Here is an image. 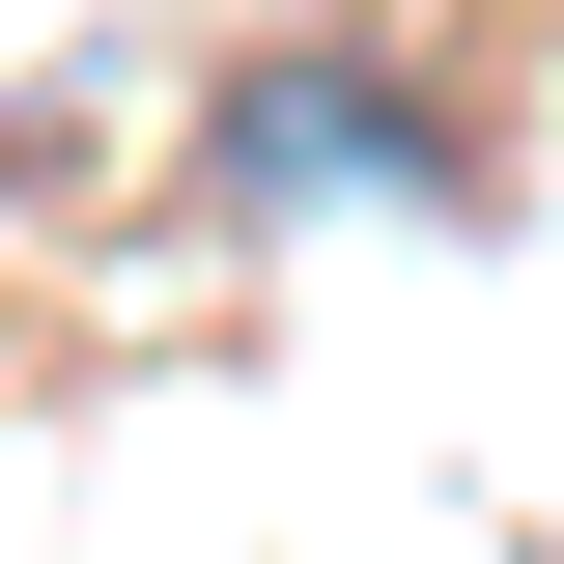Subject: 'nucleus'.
<instances>
[{"label":"nucleus","instance_id":"f257e3e1","mask_svg":"<svg viewBox=\"0 0 564 564\" xmlns=\"http://www.w3.org/2000/svg\"><path fill=\"white\" fill-rule=\"evenodd\" d=\"M339 170H367V198H423V113H395V85H311V57H282L254 113H226V198H339Z\"/></svg>","mask_w":564,"mask_h":564}]
</instances>
